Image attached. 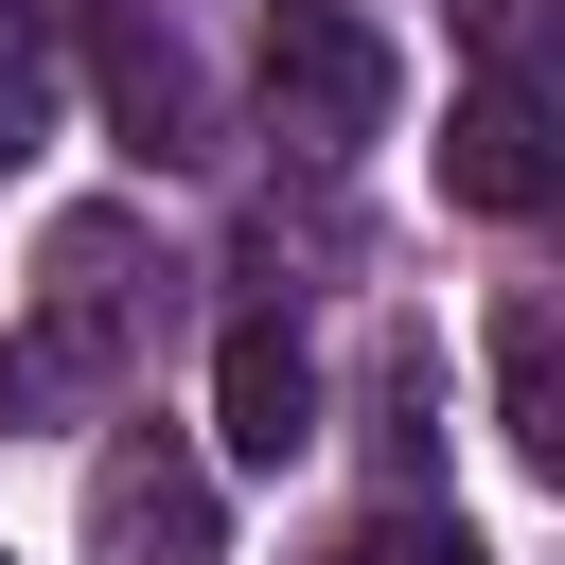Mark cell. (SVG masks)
Instances as JSON below:
<instances>
[{"label": "cell", "instance_id": "6da1fadb", "mask_svg": "<svg viewBox=\"0 0 565 565\" xmlns=\"http://www.w3.org/2000/svg\"><path fill=\"white\" fill-rule=\"evenodd\" d=\"M265 106H282V141H371L388 124V35L353 0H282L265 18Z\"/></svg>", "mask_w": 565, "mask_h": 565}, {"label": "cell", "instance_id": "7a4b0ae2", "mask_svg": "<svg viewBox=\"0 0 565 565\" xmlns=\"http://www.w3.org/2000/svg\"><path fill=\"white\" fill-rule=\"evenodd\" d=\"M88 565H212V477L141 424L88 459Z\"/></svg>", "mask_w": 565, "mask_h": 565}, {"label": "cell", "instance_id": "3957f363", "mask_svg": "<svg viewBox=\"0 0 565 565\" xmlns=\"http://www.w3.org/2000/svg\"><path fill=\"white\" fill-rule=\"evenodd\" d=\"M212 441H230V459H300V441H318V353H300L282 318H230V353H212Z\"/></svg>", "mask_w": 565, "mask_h": 565}, {"label": "cell", "instance_id": "277c9868", "mask_svg": "<svg viewBox=\"0 0 565 565\" xmlns=\"http://www.w3.org/2000/svg\"><path fill=\"white\" fill-rule=\"evenodd\" d=\"M441 194H459V212H530V194H547V124H530V88H459V124H441Z\"/></svg>", "mask_w": 565, "mask_h": 565}, {"label": "cell", "instance_id": "5b68a950", "mask_svg": "<svg viewBox=\"0 0 565 565\" xmlns=\"http://www.w3.org/2000/svg\"><path fill=\"white\" fill-rule=\"evenodd\" d=\"M494 424H512L530 459H565V424H547V300H512V318H494Z\"/></svg>", "mask_w": 565, "mask_h": 565}]
</instances>
